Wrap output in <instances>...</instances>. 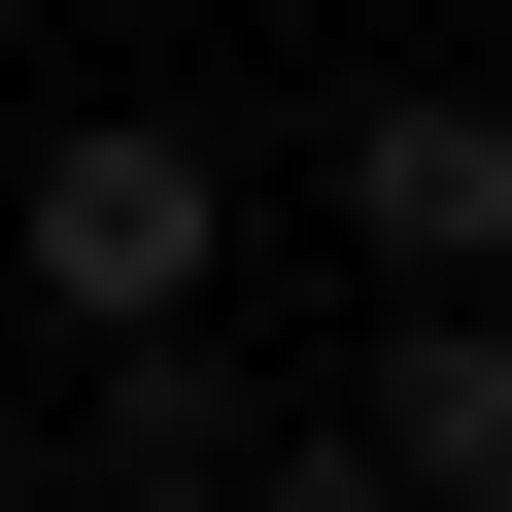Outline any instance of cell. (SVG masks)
<instances>
[{"instance_id":"7a4b0ae2","label":"cell","mask_w":512,"mask_h":512,"mask_svg":"<svg viewBox=\"0 0 512 512\" xmlns=\"http://www.w3.org/2000/svg\"><path fill=\"white\" fill-rule=\"evenodd\" d=\"M308 205L376 239V308H410V274H512V69H410V103H342V137H308Z\"/></svg>"},{"instance_id":"3957f363","label":"cell","mask_w":512,"mask_h":512,"mask_svg":"<svg viewBox=\"0 0 512 512\" xmlns=\"http://www.w3.org/2000/svg\"><path fill=\"white\" fill-rule=\"evenodd\" d=\"M342 444H376V512H512V274H410L342 342Z\"/></svg>"},{"instance_id":"277c9868","label":"cell","mask_w":512,"mask_h":512,"mask_svg":"<svg viewBox=\"0 0 512 512\" xmlns=\"http://www.w3.org/2000/svg\"><path fill=\"white\" fill-rule=\"evenodd\" d=\"M239 444H274V376H239L205 308H171V342H69V478H103V512H205Z\"/></svg>"},{"instance_id":"5b68a950","label":"cell","mask_w":512,"mask_h":512,"mask_svg":"<svg viewBox=\"0 0 512 512\" xmlns=\"http://www.w3.org/2000/svg\"><path fill=\"white\" fill-rule=\"evenodd\" d=\"M205 512H376V444H342V410H274V444H239Z\"/></svg>"},{"instance_id":"6da1fadb","label":"cell","mask_w":512,"mask_h":512,"mask_svg":"<svg viewBox=\"0 0 512 512\" xmlns=\"http://www.w3.org/2000/svg\"><path fill=\"white\" fill-rule=\"evenodd\" d=\"M0 239H35L69 342H171V308L239 274V137H205V103H69L35 171H0Z\"/></svg>"}]
</instances>
